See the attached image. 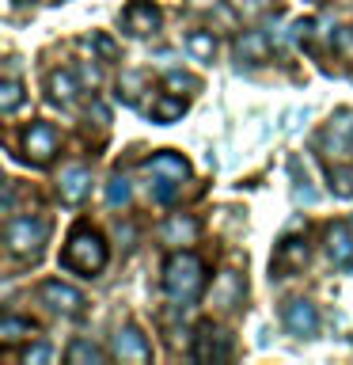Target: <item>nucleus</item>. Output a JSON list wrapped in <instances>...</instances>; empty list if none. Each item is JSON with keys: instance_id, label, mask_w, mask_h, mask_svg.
I'll return each mask as SVG.
<instances>
[{"instance_id": "9b49d317", "label": "nucleus", "mask_w": 353, "mask_h": 365, "mask_svg": "<svg viewBox=\"0 0 353 365\" xmlns=\"http://www.w3.org/2000/svg\"><path fill=\"white\" fill-rule=\"evenodd\" d=\"M327 255L342 270L353 267V225H330L327 228Z\"/></svg>"}, {"instance_id": "423d86ee", "label": "nucleus", "mask_w": 353, "mask_h": 365, "mask_svg": "<svg viewBox=\"0 0 353 365\" xmlns=\"http://www.w3.org/2000/svg\"><path fill=\"white\" fill-rule=\"evenodd\" d=\"M38 297L53 308V312H61V316H76V312H84V293L73 289L68 282H57V278L42 282Z\"/></svg>"}, {"instance_id": "1a4fd4ad", "label": "nucleus", "mask_w": 353, "mask_h": 365, "mask_svg": "<svg viewBox=\"0 0 353 365\" xmlns=\"http://www.w3.org/2000/svg\"><path fill=\"white\" fill-rule=\"evenodd\" d=\"M88 190H91V171L84 164H68L61 171V179H57V194H61V202H68V205H80L88 198Z\"/></svg>"}, {"instance_id": "39448f33", "label": "nucleus", "mask_w": 353, "mask_h": 365, "mask_svg": "<svg viewBox=\"0 0 353 365\" xmlns=\"http://www.w3.org/2000/svg\"><path fill=\"white\" fill-rule=\"evenodd\" d=\"M53 153H57V130L50 122H34L23 130V156L31 164H50Z\"/></svg>"}, {"instance_id": "20e7f679", "label": "nucleus", "mask_w": 353, "mask_h": 365, "mask_svg": "<svg viewBox=\"0 0 353 365\" xmlns=\"http://www.w3.org/2000/svg\"><path fill=\"white\" fill-rule=\"evenodd\" d=\"M319 148L334 160H349L353 156V110H338L330 125L319 137Z\"/></svg>"}, {"instance_id": "aec40b11", "label": "nucleus", "mask_w": 353, "mask_h": 365, "mask_svg": "<svg viewBox=\"0 0 353 365\" xmlns=\"http://www.w3.org/2000/svg\"><path fill=\"white\" fill-rule=\"evenodd\" d=\"M182 110H186V103H182L179 96H159V99L152 103V122L167 125V122L182 118Z\"/></svg>"}, {"instance_id": "0eeeda50", "label": "nucleus", "mask_w": 353, "mask_h": 365, "mask_svg": "<svg viewBox=\"0 0 353 365\" xmlns=\"http://www.w3.org/2000/svg\"><path fill=\"white\" fill-rule=\"evenodd\" d=\"M110 350H114V358H118V361H148V358H152V346H148L144 335L137 327H130V324L114 331Z\"/></svg>"}, {"instance_id": "4be33fe9", "label": "nucleus", "mask_w": 353, "mask_h": 365, "mask_svg": "<svg viewBox=\"0 0 353 365\" xmlns=\"http://www.w3.org/2000/svg\"><path fill=\"white\" fill-rule=\"evenodd\" d=\"M65 361L68 365H99L102 361V350L95 346V342H88V339H76L73 346H68V354H65Z\"/></svg>"}, {"instance_id": "dca6fc26", "label": "nucleus", "mask_w": 353, "mask_h": 365, "mask_svg": "<svg viewBox=\"0 0 353 365\" xmlns=\"http://www.w3.org/2000/svg\"><path fill=\"white\" fill-rule=\"evenodd\" d=\"M307 262V244L304 240H285L273 255V270H300Z\"/></svg>"}, {"instance_id": "6e6552de", "label": "nucleus", "mask_w": 353, "mask_h": 365, "mask_svg": "<svg viewBox=\"0 0 353 365\" xmlns=\"http://www.w3.org/2000/svg\"><path fill=\"white\" fill-rule=\"evenodd\" d=\"M281 319H285V331L296 335V339H312L319 331V312H315L312 301H289Z\"/></svg>"}, {"instance_id": "bb28decb", "label": "nucleus", "mask_w": 353, "mask_h": 365, "mask_svg": "<svg viewBox=\"0 0 353 365\" xmlns=\"http://www.w3.org/2000/svg\"><path fill=\"white\" fill-rule=\"evenodd\" d=\"M23 365H46V361H53V350L46 346V342H38V346H27L23 350Z\"/></svg>"}, {"instance_id": "2f4dec72", "label": "nucleus", "mask_w": 353, "mask_h": 365, "mask_svg": "<svg viewBox=\"0 0 353 365\" xmlns=\"http://www.w3.org/2000/svg\"><path fill=\"white\" fill-rule=\"evenodd\" d=\"M91 42H95V50H99L102 57H114V42L107 38V34H91Z\"/></svg>"}, {"instance_id": "6ab92c4d", "label": "nucleus", "mask_w": 353, "mask_h": 365, "mask_svg": "<svg viewBox=\"0 0 353 365\" xmlns=\"http://www.w3.org/2000/svg\"><path fill=\"white\" fill-rule=\"evenodd\" d=\"M239 293H243V285H239V278H236L232 270H224L221 278H216V285H213V304H221V308H232Z\"/></svg>"}, {"instance_id": "5701e85b", "label": "nucleus", "mask_w": 353, "mask_h": 365, "mask_svg": "<svg viewBox=\"0 0 353 365\" xmlns=\"http://www.w3.org/2000/svg\"><path fill=\"white\" fill-rule=\"evenodd\" d=\"M19 103H23V84L16 80V73H8L4 84H0V110H4V114H16Z\"/></svg>"}, {"instance_id": "f8f14e48", "label": "nucleus", "mask_w": 353, "mask_h": 365, "mask_svg": "<svg viewBox=\"0 0 353 365\" xmlns=\"http://www.w3.org/2000/svg\"><path fill=\"white\" fill-rule=\"evenodd\" d=\"M228 354H232V342H228L224 331L201 327V335H198V350H194V358H198V361H216V358H228Z\"/></svg>"}, {"instance_id": "b1692460", "label": "nucleus", "mask_w": 353, "mask_h": 365, "mask_svg": "<svg viewBox=\"0 0 353 365\" xmlns=\"http://www.w3.org/2000/svg\"><path fill=\"white\" fill-rule=\"evenodd\" d=\"M141 88H144V76H141V73H125V76L118 80V99L133 107V103L141 99Z\"/></svg>"}, {"instance_id": "393cba45", "label": "nucleus", "mask_w": 353, "mask_h": 365, "mask_svg": "<svg viewBox=\"0 0 353 365\" xmlns=\"http://www.w3.org/2000/svg\"><path fill=\"white\" fill-rule=\"evenodd\" d=\"M327 179H330V190H334L338 198H353V175H349L346 168H334V164H330V168H327Z\"/></svg>"}, {"instance_id": "4468645a", "label": "nucleus", "mask_w": 353, "mask_h": 365, "mask_svg": "<svg viewBox=\"0 0 353 365\" xmlns=\"http://www.w3.org/2000/svg\"><path fill=\"white\" fill-rule=\"evenodd\" d=\"M159 236H164V244H171V247L194 244V240H198V221H194V217H182V213H175L171 221H164V228H159Z\"/></svg>"}, {"instance_id": "ddd939ff", "label": "nucleus", "mask_w": 353, "mask_h": 365, "mask_svg": "<svg viewBox=\"0 0 353 365\" xmlns=\"http://www.w3.org/2000/svg\"><path fill=\"white\" fill-rule=\"evenodd\" d=\"M46 88H50V99H53V103H61V107H76L80 84H76L73 73H65V68H53L50 80H46Z\"/></svg>"}, {"instance_id": "7c9ffc66", "label": "nucleus", "mask_w": 353, "mask_h": 365, "mask_svg": "<svg viewBox=\"0 0 353 365\" xmlns=\"http://www.w3.org/2000/svg\"><path fill=\"white\" fill-rule=\"evenodd\" d=\"M186 4H190L194 11H221L224 0H186Z\"/></svg>"}, {"instance_id": "c85d7f7f", "label": "nucleus", "mask_w": 353, "mask_h": 365, "mask_svg": "<svg viewBox=\"0 0 353 365\" xmlns=\"http://www.w3.org/2000/svg\"><path fill=\"white\" fill-rule=\"evenodd\" d=\"M91 61H95V57H91ZM91 61H84V65H80V80H84V84H91V88H95V84H99V68L91 65Z\"/></svg>"}, {"instance_id": "f03ea898", "label": "nucleus", "mask_w": 353, "mask_h": 365, "mask_svg": "<svg viewBox=\"0 0 353 365\" xmlns=\"http://www.w3.org/2000/svg\"><path fill=\"white\" fill-rule=\"evenodd\" d=\"M201 285H205V267H201L198 255L179 251V255L167 259V267H164V289L175 297V301H186V304L198 301Z\"/></svg>"}, {"instance_id": "9d476101", "label": "nucleus", "mask_w": 353, "mask_h": 365, "mask_svg": "<svg viewBox=\"0 0 353 365\" xmlns=\"http://www.w3.org/2000/svg\"><path fill=\"white\" fill-rule=\"evenodd\" d=\"M122 23H125V31H130V34H137V38H148V34L159 27V8L148 4V0H133V4L125 8Z\"/></svg>"}, {"instance_id": "2eb2a0df", "label": "nucleus", "mask_w": 353, "mask_h": 365, "mask_svg": "<svg viewBox=\"0 0 353 365\" xmlns=\"http://www.w3.org/2000/svg\"><path fill=\"white\" fill-rule=\"evenodd\" d=\"M236 53H239V61L258 65V61H266V57H270V38L262 31H243L236 38Z\"/></svg>"}, {"instance_id": "412c9836", "label": "nucleus", "mask_w": 353, "mask_h": 365, "mask_svg": "<svg viewBox=\"0 0 353 365\" xmlns=\"http://www.w3.org/2000/svg\"><path fill=\"white\" fill-rule=\"evenodd\" d=\"M186 50L198 57V61H213L216 57V38L209 31H190L186 34Z\"/></svg>"}, {"instance_id": "cd10ccee", "label": "nucleus", "mask_w": 353, "mask_h": 365, "mask_svg": "<svg viewBox=\"0 0 353 365\" xmlns=\"http://www.w3.org/2000/svg\"><path fill=\"white\" fill-rule=\"evenodd\" d=\"M171 182H175V179H156V202H171V198H175V187H171Z\"/></svg>"}, {"instance_id": "c756f323", "label": "nucleus", "mask_w": 353, "mask_h": 365, "mask_svg": "<svg viewBox=\"0 0 353 365\" xmlns=\"http://www.w3.org/2000/svg\"><path fill=\"white\" fill-rule=\"evenodd\" d=\"M167 88H171V91H182V88H198V84H194L190 76H182V73H171V76H167Z\"/></svg>"}, {"instance_id": "7ed1b4c3", "label": "nucleus", "mask_w": 353, "mask_h": 365, "mask_svg": "<svg viewBox=\"0 0 353 365\" xmlns=\"http://www.w3.org/2000/svg\"><path fill=\"white\" fill-rule=\"evenodd\" d=\"M46 232H50V225L46 221H31V217H16V221H8V251L11 255H23V259H34L46 244Z\"/></svg>"}, {"instance_id": "a878e982", "label": "nucleus", "mask_w": 353, "mask_h": 365, "mask_svg": "<svg viewBox=\"0 0 353 365\" xmlns=\"http://www.w3.org/2000/svg\"><path fill=\"white\" fill-rule=\"evenodd\" d=\"M130 202V179L125 175H110L107 182V205H125Z\"/></svg>"}, {"instance_id": "a211bd4d", "label": "nucleus", "mask_w": 353, "mask_h": 365, "mask_svg": "<svg viewBox=\"0 0 353 365\" xmlns=\"http://www.w3.org/2000/svg\"><path fill=\"white\" fill-rule=\"evenodd\" d=\"M38 335V327L31 324V319H23V316H4L0 319V339L4 342H23V339H34Z\"/></svg>"}, {"instance_id": "f3484780", "label": "nucleus", "mask_w": 353, "mask_h": 365, "mask_svg": "<svg viewBox=\"0 0 353 365\" xmlns=\"http://www.w3.org/2000/svg\"><path fill=\"white\" fill-rule=\"evenodd\" d=\"M148 171H156V175H167V179H175V182H182L190 175V164L182 156H175V153H156L152 160H148Z\"/></svg>"}, {"instance_id": "f257e3e1", "label": "nucleus", "mask_w": 353, "mask_h": 365, "mask_svg": "<svg viewBox=\"0 0 353 365\" xmlns=\"http://www.w3.org/2000/svg\"><path fill=\"white\" fill-rule=\"evenodd\" d=\"M61 267L76 270V274H84V278L99 274L102 267H107V244H102V236L80 225L76 232L68 236L65 251H61Z\"/></svg>"}]
</instances>
